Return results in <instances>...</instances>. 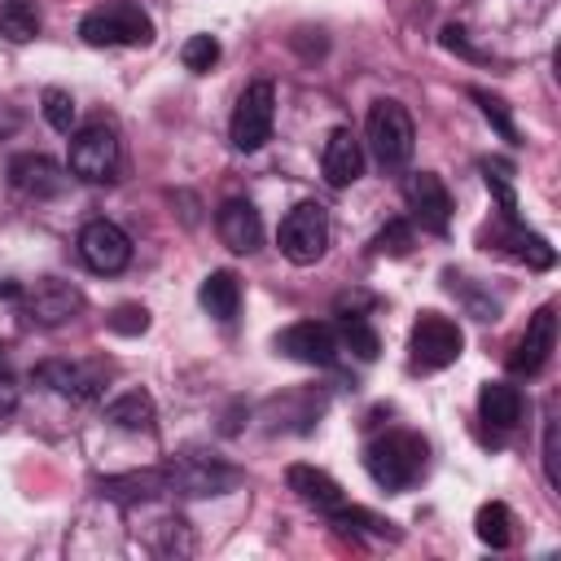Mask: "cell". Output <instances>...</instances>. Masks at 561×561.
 Segmentation results:
<instances>
[{"label": "cell", "instance_id": "52a82bcc", "mask_svg": "<svg viewBox=\"0 0 561 561\" xmlns=\"http://www.w3.org/2000/svg\"><path fill=\"white\" fill-rule=\"evenodd\" d=\"M118 131L110 123H88L70 136V171L88 184H110L118 175Z\"/></svg>", "mask_w": 561, "mask_h": 561}, {"label": "cell", "instance_id": "8fae6325", "mask_svg": "<svg viewBox=\"0 0 561 561\" xmlns=\"http://www.w3.org/2000/svg\"><path fill=\"white\" fill-rule=\"evenodd\" d=\"M403 197H408V206H412V219H416L425 232L443 237V232L451 228V193H447V184H443L434 171H412V175L403 180Z\"/></svg>", "mask_w": 561, "mask_h": 561}, {"label": "cell", "instance_id": "44dd1931", "mask_svg": "<svg viewBox=\"0 0 561 561\" xmlns=\"http://www.w3.org/2000/svg\"><path fill=\"white\" fill-rule=\"evenodd\" d=\"M197 298H202V307H206L215 320H224V324H228V320L237 316V307H241V280H237V272L215 267V272L202 280Z\"/></svg>", "mask_w": 561, "mask_h": 561}, {"label": "cell", "instance_id": "2e32d148", "mask_svg": "<svg viewBox=\"0 0 561 561\" xmlns=\"http://www.w3.org/2000/svg\"><path fill=\"white\" fill-rule=\"evenodd\" d=\"M320 171H324V180H329L333 188H346V184L359 180V171H364V149H359V140H355L351 127H333V131H329L324 153H320Z\"/></svg>", "mask_w": 561, "mask_h": 561}, {"label": "cell", "instance_id": "7c38bea8", "mask_svg": "<svg viewBox=\"0 0 561 561\" xmlns=\"http://www.w3.org/2000/svg\"><path fill=\"white\" fill-rule=\"evenodd\" d=\"M276 351L298 359V364H316V368H329L337 359V329L324 324V320H298L289 324L285 333H276Z\"/></svg>", "mask_w": 561, "mask_h": 561}, {"label": "cell", "instance_id": "5bb4252c", "mask_svg": "<svg viewBox=\"0 0 561 561\" xmlns=\"http://www.w3.org/2000/svg\"><path fill=\"white\" fill-rule=\"evenodd\" d=\"M215 232L232 254H254L263 245V219H259L254 202H245V197H228L215 210Z\"/></svg>", "mask_w": 561, "mask_h": 561}, {"label": "cell", "instance_id": "ac0fdd59", "mask_svg": "<svg viewBox=\"0 0 561 561\" xmlns=\"http://www.w3.org/2000/svg\"><path fill=\"white\" fill-rule=\"evenodd\" d=\"M491 245H495L500 254H508V259H517V263L535 267V272H548V267L557 263V250H552L539 232H526V228H522V219H517V224H504V232H495V237H491Z\"/></svg>", "mask_w": 561, "mask_h": 561}, {"label": "cell", "instance_id": "f546056e", "mask_svg": "<svg viewBox=\"0 0 561 561\" xmlns=\"http://www.w3.org/2000/svg\"><path fill=\"white\" fill-rule=\"evenodd\" d=\"M412 241H416V237H412V224H408V219H390V224L373 237V250H377V254H390V259H403V254L412 250Z\"/></svg>", "mask_w": 561, "mask_h": 561}, {"label": "cell", "instance_id": "e0dca14e", "mask_svg": "<svg viewBox=\"0 0 561 561\" xmlns=\"http://www.w3.org/2000/svg\"><path fill=\"white\" fill-rule=\"evenodd\" d=\"M9 184L26 197H57L66 188V175L48 153H18L9 162Z\"/></svg>", "mask_w": 561, "mask_h": 561}, {"label": "cell", "instance_id": "3957f363", "mask_svg": "<svg viewBox=\"0 0 561 561\" xmlns=\"http://www.w3.org/2000/svg\"><path fill=\"white\" fill-rule=\"evenodd\" d=\"M364 131H368L373 158H377L381 167H390V171L403 167V162L412 158V149H416V127H412L408 105H399V101H390V96L373 101Z\"/></svg>", "mask_w": 561, "mask_h": 561}, {"label": "cell", "instance_id": "83f0119b", "mask_svg": "<svg viewBox=\"0 0 561 561\" xmlns=\"http://www.w3.org/2000/svg\"><path fill=\"white\" fill-rule=\"evenodd\" d=\"M180 61H184V70H193V75L215 70V61H219V39H215V35H188L184 48H180Z\"/></svg>", "mask_w": 561, "mask_h": 561}, {"label": "cell", "instance_id": "e575fe53", "mask_svg": "<svg viewBox=\"0 0 561 561\" xmlns=\"http://www.w3.org/2000/svg\"><path fill=\"white\" fill-rule=\"evenodd\" d=\"M0 368H4V346H0Z\"/></svg>", "mask_w": 561, "mask_h": 561}, {"label": "cell", "instance_id": "9c48e42d", "mask_svg": "<svg viewBox=\"0 0 561 561\" xmlns=\"http://www.w3.org/2000/svg\"><path fill=\"white\" fill-rule=\"evenodd\" d=\"M18 298H22L26 320L39 324V329H57V324H66V320H75V316L83 311V294H79L70 280H57V276L35 280V285L22 289Z\"/></svg>", "mask_w": 561, "mask_h": 561}, {"label": "cell", "instance_id": "5b68a950", "mask_svg": "<svg viewBox=\"0 0 561 561\" xmlns=\"http://www.w3.org/2000/svg\"><path fill=\"white\" fill-rule=\"evenodd\" d=\"M460 346H465L460 324L451 316H438V311H421L412 333H408V351H412V368L416 373H438V368L456 364Z\"/></svg>", "mask_w": 561, "mask_h": 561}, {"label": "cell", "instance_id": "4316f807", "mask_svg": "<svg viewBox=\"0 0 561 561\" xmlns=\"http://www.w3.org/2000/svg\"><path fill=\"white\" fill-rule=\"evenodd\" d=\"M39 110H44V118H48V127H53V131L70 136V127H75V96H70L66 88H44Z\"/></svg>", "mask_w": 561, "mask_h": 561}, {"label": "cell", "instance_id": "30bf717a", "mask_svg": "<svg viewBox=\"0 0 561 561\" xmlns=\"http://www.w3.org/2000/svg\"><path fill=\"white\" fill-rule=\"evenodd\" d=\"M79 259H83L92 272L114 276V272L127 267L131 241H127V232H123L114 219H88V224L79 228Z\"/></svg>", "mask_w": 561, "mask_h": 561}, {"label": "cell", "instance_id": "836d02e7", "mask_svg": "<svg viewBox=\"0 0 561 561\" xmlns=\"http://www.w3.org/2000/svg\"><path fill=\"white\" fill-rule=\"evenodd\" d=\"M13 408H18V381L9 368H0V421L13 416Z\"/></svg>", "mask_w": 561, "mask_h": 561}, {"label": "cell", "instance_id": "7402d4cb", "mask_svg": "<svg viewBox=\"0 0 561 561\" xmlns=\"http://www.w3.org/2000/svg\"><path fill=\"white\" fill-rule=\"evenodd\" d=\"M153 399L145 394V390H127V394H118L114 403H105V421L110 425H118V430H153Z\"/></svg>", "mask_w": 561, "mask_h": 561}, {"label": "cell", "instance_id": "ffe728a7", "mask_svg": "<svg viewBox=\"0 0 561 561\" xmlns=\"http://www.w3.org/2000/svg\"><path fill=\"white\" fill-rule=\"evenodd\" d=\"M522 408H526V399H522V390L508 386V381H486V386L478 390V416H482L491 430H513V425L522 421Z\"/></svg>", "mask_w": 561, "mask_h": 561}, {"label": "cell", "instance_id": "484cf974", "mask_svg": "<svg viewBox=\"0 0 561 561\" xmlns=\"http://www.w3.org/2000/svg\"><path fill=\"white\" fill-rule=\"evenodd\" d=\"M482 175H486V188L500 197V219L504 224H517V197H513V184H508V162L486 158L482 162Z\"/></svg>", "mask_w": 561, "mask_h": 561}, {"label": "cell", "instance_id": "f1b7e54d", "mask_svg": "<svg viewBox=\"0 0 561 561\" xmlns=\"http://www.w3.org/2000/svg\"><path fill=\"white\" fill-rule=\"evenodd\" d=\"M469 96H473V101L482 105L486 123H491V127H495V131H500V136H504L508 145H517V140H522V136H517V123H513V114H508V105H504L500 96H491L486 88H469Z\"/></svg>", "mask_w": 561, "mask_h": 561}, {"label": "cell", "instance_id": "7a4b0ae2", "mask_svg": "<svg viewBox=\"0 0 561 561\" xmlns=\"http://www.w3.org/2000/svg\"><path fill=\"white\" fill-rule=\"evenodd\" d=\"M79 39L92 48H136L153 39V22L136 0H110L79 22Z\"/></svg>", "mask_w": 561, "mask_h": 561}, {"label": "cell", "instance_id": "277c9868", "mask_svg": "<svg viewBox=\"0 0 561 561\" xmlns=\"http://www.w3.org/2000/svg\"><path fill=\"white\" fill-rule=\"evenodd\" d=\"M276 245L289 263L298 267H311L324 259L329 250V210L320 202H298L285 219H280V232H276Z\"/></svg>", "mask_w": 561, "mask_h": 561}, {"label": "cell", "instance_id": "ba28073f", "mask_svg": "<svg viewBox=\"0 0 561 561\" xmlns=\"http://www.w3.org/2000/svg\"><path fill=\"white\" fill-rule=\"evenodd\" d=\"M272 123H276V88H272V79H254L232 110L228 136L241 153H254L272 140Z\"/></svg>", "mask_w": 561, "mask_h": 561}, {"label": "cell", "instance_id": "6da1fadb", "mask_svg": "<svg viewBox=\"0 0 561 561\" xmlns=\"http://www.w3.org/2000/svg\"><path fill=\"white\" fill-rule=\"evenodd\" d=\"M425 438L412 430H386L364 447V469L381 491H408L425 473Z\"/></svg>", "mask_w": 561, "mask_h": 561}, {"label": "cell", "instance_id": "8992f818", "mask_svg": "<svg viewBox=\"0 0 561 561\" xmlns=\"http://www.w3.org/2000/svg\"><path fill=\"white\" fill-rule=\"evenodd\" d=\"M162 482H167V491H180V495H224L241 482V469L219 456L184 451L162 469Z\"/></svg>", "mask_w": 561, "mask_h": 561}, {"label": "cell", "instance_id": "4dcf8cb0", "mask_svg": "<svg viewBox=\"0 0 561 561\" xmlns=\"http://www.w3.org/2000/svg\"><path fill=\"white\" fill-rule=\"evenodd\" d=\"M105 324H110L114 333H123V337H136V333L149 329V311H145L140 302H123V307H114V311L105 316Z\"/></svg>", "mask_w": 561, "mask_h": 561}, {"label": "cell", "instance_id": "d6a6232c", "mask_svg": "<svg viewBox=\"0 0 561 561\" xmlns=\"http://www.w3.org/2000/svg\"><path fill=\"white\" fill-rule=\"evenodd\" d=\"M443 48H451V53H460V57H469V61H482V53L465 39V31H460V26H443Z\"/></svg>", "mask_w": 561, "mask_h": 561}, {"label": "cell", "instance_id": "9a60e30c", "mask_svg": "<svg viewBox=\"0 0 561 561\" xmlns=\"http://www.w3.org/2000/svg\"><path fill=\"white\" fill-rule=\"evenodd\" d=\"M35 377H39L48 390H57V394H66V399H79V403L96 399L101 386H105V377H101L96 364H66V359H48V364H39Z\"/></svg>", "mask_w": 561, "mask_h": 561}, {"label": "cell", "instance_id": "d6986e66", "mask_svg": "<svg viewBox=\"0 0 561 561\" xmlns=\"http://www.w3.org/2000/svg\"><path fill=\"white\" fill-rule=\"evenodd\" d=\"M289 491L302 500V504H311V508H320V513H333L337 504H346V495H342V486L324 473V469H316V465H289Z\"/></svg>", "mask_w": 561, "mask_h": 561}, {"label": "cell", "instance_id": "d4e9b609", "mask_svg": "<svg viewBox=\"0 0 561 561\" xmlns=\"http://www.w3.org/2000/svg\"><path fill=\"white\" fill-rule=\"evenodd\" d=\"M337 346H346V351L359 355V359H377V351H381V342H377V333H373V324H368L364 316H342V324H337Z\"/></svg>", "mask_w": 561, "mask_h": 561}, {"label": "cell", "instance_id": "4fadbf2b", "mask_svg": "<svg viewBox=\"0 0 561 561\" xmlns=\"http://www.w3.org/2000/svg\"><path fill=\"white\" fill-rule=\"evenodd\" d=\"M552 346H557V307L543 302V307L530 316L526 333L517 337V346H513V355H508V373H517V377H535V373H543Z\"/></svg>", "mask_w": 561, "mask_h": 561}, {"label": "cell", "instance_id": "1f68e13d", "mask_svg": "<svg viewBox=\"0 0 561 561\" xmlns=\"http://www.w3.org/2000/svg\"><path fill=\"white\" fill-rule=\"evenodd\" d=\"M543 469H548V482L561 486V469H557V416L548 412V425H543Z\"/></svg>", "mask_w": 561, "mask_h": 561}, {"label": "cell", "instance_id": "603a6c76", "mask_svg": "<svg viewBox=\"0 0 561 561\" xmlns=\"http://www.w3.org/2000/svg\"><path fill=\"white\" fill-rule=\"evenodd\" d=\"M473 530H478V539L486 548H508L513 543V513H508V504H500V500L482 504L478 517H473Z\"/></svg>", "mask_w": 561, "mask_h": 561}, {"label": "cell", "instance_id": "cb8c5ba5", "mask_svg": "<svg viewBox=\"0 0 561 561\" xmlns=\"http://www.w3.org/2000/svg\"><path fill=\"white\" fill-rule=\"evenodd\" d=\"M0 35H9L13 44H26L39 35V13L31 0H4L0 9Z\"/></svg>", "mask_w": 561, "mask_h": 561}]
</instances>
